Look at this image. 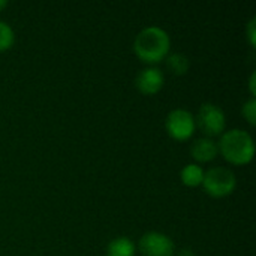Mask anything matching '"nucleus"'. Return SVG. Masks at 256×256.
Returning <instances> with one entry per match:
<instances>
[{"mask_svg": "<svg viewBox=\"0 0 256 256\" xmlns=\"http://www.w3.org/2000/svg\"><path fill=\"white\" fill-rule=\"evenodd\" d=\"M207 195L213 198H225L230 196L237 186V177L232 170L225 166H214L204 174V180L201 184Z\"/></svg>", "mask_w": 256, "mask_h": 256, "instance_id": "7ed1b4c3", "label": "nucleus"}, {"mask_svg": "<svg viewBox=\"0 0 256 256\" xmlns=\"http://www.w3.org/2000/svg\"><path fill=\"white\" fill-rule=\"evenodd\" d=\"M255 80H256V74L254 72V74L250 75V81H249V88H250V94H252V98H255V94H256Z\"/></svg>", "mask_w": 256, "mask_h": 256, "instance_id": "2eb2a0df", "label": "nucleus"}, {"mask_svg": "<svg viewBox=\"0 0 256 256\" xmlns=\"http://www.w3.org/2000/svg\"><path fill=\"white\" fill-rule=\"evenodd\" d=\"M6 6H8V2H6V0H0V10L4 9Z\"/></svg>", "mask_w": 256, "mask_h": 256, "instance_id": "f3484780", "label": "nucleus"}, {"mask_svg": "<svg viewBox=\"0 0 256 256\" xmlns=\"http://www.w3.org/2000/svg\"><path fill=\"white\" fill-rule=\"evenodd\" d=\"M170 34L158 26L142 28L134 40V52L147 64H158L165 60L170 54Z\"/></svg>", "mask_w": 256, "mask_h": 256, "instance_id": "f257e3e1", "label": "nucleus"}, {"mask_svg": "<svg viewBox=\"0 0 256 256\" xmlns=\"http://www.w3.org/2000/svg\"><path fill=\"white\" fill-rule=\"evenodd\" d=\"M246 36H248L249 45H250L252 48H255V45H256V18H252V20L248 22V27H246Z\"/></svg>", "mask_w": 256, "mask_h": 256, "instance_id": "4468645a", "label": "nucleus"}, {"mask_svg": "<svg viewBox=\"0 0 256 256\" xmlns=\"http://www.w3.org/2000/svg\"><path fill=\"white\" fill-rule=\"evenodd\" d=\"M165 129L170 138H172L174 141H188L194 136L196 129L195 116L183 108L172 110L165 118Z\"/></svg>", "mask_w": 256, "mask_h": 256, "instance_id": "20e7f679", "label": "nucleus"}, {"mask_svg": "<svg viewBox=\"0 0 256 256\" xmlns=\"http://www.w3.org/2000/svg\"><path fill=\"white\" fill-rule=\"evenodd\" d=\"M138 249L144 256H174L176 244L166 234L152 231L140 238Z\"/></svg>", "mask_w": 256, "mask_h": 256, "instance_id": "423d86ee", "label": "nucleus"}, {"mask_svg": "<svg viewBox=\"0 0 256 256\" xmlns=\"http://www.w3.org/2000/svg\"><path fill=\"white\" fill-rule=\"evenodd\" d=\"M166 60V66L168 69L174 74V75H184L188 74L189 68H190V62L189 58L182 54V52H174V54H168Z\"/></svg>", "mask_w": 256, "mask_h": 256, "instance_id": "9b49d317", "label": "nucleus"}, {"mask_svg": "<svg viewBox=\"0 0 256 256\" xmlns=\"http://www.w3.org/2000/svg\"><path fill=\"white\" fill-rule=\"evenodd\" d=\"M136 246L129 237H117L106 246V256H135Z\"/></svg>", "mask_w": 256, "mask_h": 256, "instance_id": "1a4fd4ad", "label": "nucleus"}, {"mask_svg": "<svg viewBox=\"0 0 256 256\" xmlns=\"http://www.w3.org/2000/svg\"><path fill=\"white\" fill-rule=\"evenodd\" d=\"M14 42H15V33L12 27L8 22L0 21V52L10 50Z\"/></svg>", "mask_w": 256, "mask_h": 256, "instance_id": "f8f14e48", "label": "nucleus"}, {"mask_svg": "<svg viewBox=\"0 0 256 256\" xmlns=\"http://www.w3.org/2000/svg\"><path fill=\"white\" fill-rule=\"evenodd\" d=\"M190 154L192 158L195 159V164H207V162H212L218 158L219 154V147H218V142L213 141L212 138H207V136H202V138H198L192 147H190Z\"/></svg>", "mask_w": 256, "mask_h": 256, "instance_id": "6e6552de", "label": "nucleus"}, {"mask_svg": "<svg viewBox=\"0 0 256 256\" xmlns=\"http://www.w3.org/2000/svg\"><path fill=\"white\" fill-rule=\"evenodd\" d=\"M178 256H195L194 254H192V250H188V249H183L180 254H178Z\"/></svg>", "mask_w": 256, "mask_h": 256, "instance_id": "dca6fc26", "label": "nucleus"}, {"mask_svg": "<svg viewBox=\"0 0 256 256\" xmlns=\"http://www.w3.org/2000/svg\"><path fill=\"white\" fill-rule=\"evenodd\" d=\"M206 171L198 164H188L180 171V180L188 188H198L202 184Z\"/></svg>", "mask_w": 256, "mask_h": 256, "instance_id": "9d476101", "label": "nucleus"}, {"mask_svg": "<svg viewBox=\"0 0 256 256\" xmlns=\"http://www.w3.org/2000/svg\"><path fill=\"white\" fill-rule=\"evenodd\" d=\"M219 153L226 162L236 166H243L252 162L255 156L254 138L243 129H231L220 135L218 142Z\"/></svg>", "mask_w": 256, "mask_h": 256, "instance_id": "f03ea898", "label": "nucleus"}, {"mask_svg": "<svg viewBox=\"0 0 256 256\" xmlns=\"http://www.w3.org/2000/svg\"><path fill=\"white\" fill-rule=\"evenodd\" d=\"M242 114H243V117L249 122V124L250 126H255L256 124V100L255 98H252V99H249L244 105H243V108H242Z\"/></svg>", "mask_w": 256, "mask_h": 256, "instance_id": "ddd939ff", "label": "nucleus"}, {"mask_svg": "<svg viewBox=\"0 0 256 256\" xmlns=\"http://www.w3.org/2000/svg\"><path fill=\"white\" fill-rule=\"evenodd\" d=\"M164 84H165L164 72L154 66L144 68L135 78V87L138 88L140 93H142L146 96L158 94L162 90Z\"/></svg>", "mask_w": 256, "mask_h": 256, "instance_id": "0eeeda50", "label": "nucleus"}, {"mask_svg": "<svg viewBox=\"0 0 256 256\" xmlns=\"http://www.w3.org/2000/svg\"><path fill=\"white\" fill-rule=\"evenodd\" d=\"M195 123L207 138H212V136L222 135L225 132L226 117L219 105L207 102L200 106Z\"/></svg>", "mask_w": 256, "mask_h": 256, "instance_id": "39448f33", "label": "nucleus"}]
</instances>
